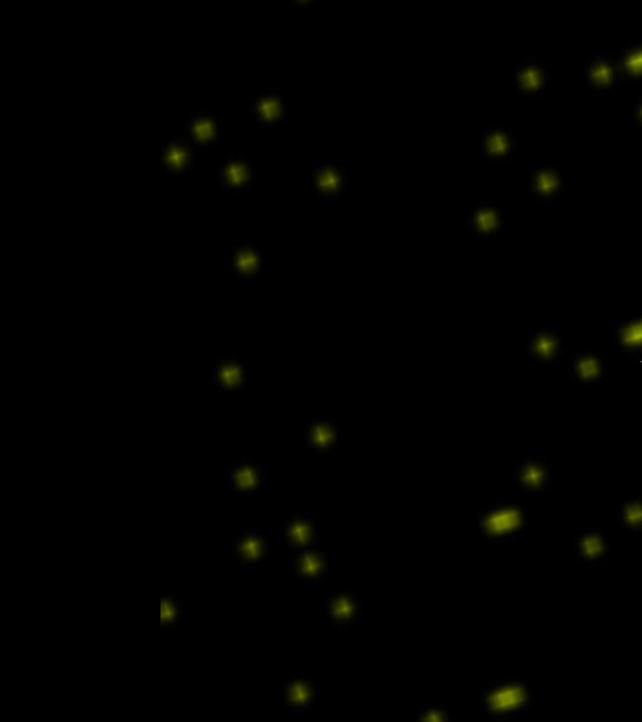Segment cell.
Here are the masks:
<instances>
[{
    "mask_svg": "<svg viewBox=\"0 0 642 722\" xmlns=\"http://www.w3.org/2000/svg\"><path fill=\"white\" fill-rule=\"evenodd\" d=\"M506 222L507 216L501 205L490 200L474 202L466 217V225L470 233L483 245L493 244Z\"/></svg>",
    "mask_w": 642,
    "mask_h": 722,
    "instance_id": "8fae6325",
    "label": "cell"
},
{
    "mask_svg": "<svg viewBox=\"0 0 642 722\" xmlns=\"http://www.w3.org/2000/svg\"><path fill=\"white\" fill-rule=\"evenodd\" d=\"M565 356V337L558 331L556 324H549L537 331L527 333L526 363H561Z\"/></svg>",
    "mask_w": 642,
    "mask_h": 722,
    "instance_id": "9c48e42d",
    "label": "cell"
},
{
    "mask_svg": "<svg viewBox=\"0 0 642 722\" xmlns=\"http://www.w3.org/2000/svg\"><path fill=\"white\" fill-rule=\"evenodd\" d=\"M301 448L320 455H332L343 443L342 418L312 420L301 432Z\"/></svg>",
    "mask_w": 642,
    "mask_h": 722,
    "instance_id": "5bb4252c",
    "label": "cell"
},
{
    "mask_svg": "<svg viewBox=\"0 0 642 722\" xmlns=\"http://www.w3.org/2000/svg\"><path fill=\"white\" fill-rule=\"evenodd\" d=\"M248 110L249 117L260 128H289L288 99L272 87H261L248 97Z\"/></svg>",
    "mask_w": 642,
    "mask_h": 722,
    "instance_id": "277c9868",
    "label": "cell"
},
{
    "mask_svg": "<svg viewBox=\"0 0 642 722\" xmlns=\"http://www.w3.org/2000/svg\"><path fill=\"white\" fill-rule=\"evenodd\" d=\"M586 86L598 95H616L620 90L616 66L604 55H592L581 66Z\"/></svg>",
    "mask_w": 642,
    "mask_h": 722,
    "instance_id": "603a6c76",
    "label": "cell"
},
{
    "mask_svg": "<svg viewBox=\"0 0 642 722\" xmlns=\"http://www.w3.org/2000/svg\"><path fill=\"white\" fill-rule=\"evenodd\" d=\"M332 551L317 545L292 553L291 571L303 587H316L326 581L331 571Z\"/></svg>",
    "mask_w": 642,
    "mask_h": 722,
    "instance_id": "52a82bcc",
    "label": "cell"
},
{
    "mask_svg": "<svg viewBox=\"0 0 642 722\" xmlns=\"http://www.w3.org/2000/svg\"><path fill=\"white\" fill-rule=\"evenodd\" d=\"M324 609L332 624L339 629H350L364 618L362 599L347 589L332 593L324 602Z\"/></svg>",
    "mask_w": 642,
    "mask_h": 722,
    "instance_id": "7402d4cb",
    "label": "cell"
},
{
    "mask_svg": "<svg viewBox=\"0 0 642 722\" xmlns=\"http://www.w3.org/2000/svg\"><path fill=\"white\" fill-rule=\"evenodd\" d=\"M196 165V148L186 137L165 141L161 152L162 172L166 176H184Z\"/></svg>",
    "mask_w": 642,
    "mask_h": 722,
    "instance_id": "cb8c5ba5",
    "label": "cell"
},
{
    "mask_svg": "<svg viewBox=\"0 0 642 722\" xmlns=\"http://www.w3.org/2000/svg\"><path fill=\"white\" fill-rule=\"evenodd\" d=\"M249 382L251 376H249L247 360L243 355H225V353L214 355L210 384L219 394L244 391L249 386Z\"/></svg>",
    "mask_w": 642,
    "mask_h": 722,
    "instance_id": "7c38bea8",
    "label": "cell"
},
{
    "mask_svg": "<svg viewBox=\"0 0 642 722\" xmlns=\"http://www.w3.org/2000/svg\"><path fill=\"white\" fill-rule=\"evenodd\" d=\"M616 521L625 535H642V497L625 494L617 505Z\"/></svg>",
    "mask_w": 642,
    "mask_h": 722,
    "instance_id": "83f0119b",
    "label": "cell"
},
{
    "mask_svg": "<svg viewBox=\"0 0 642 722\" xmlns=\"http://www.w3.org/2000/svg\"><path fill=\"white\" fill-rule=\"evenodd\" d=\"M184 129L196 150L220 149L224 142V119L212 111L200 109L188 115Z\"/></svg>",
    "mask_w": 642,
    "mask_h": 722,
    "instance_id": "4fadbf2b",
    "label": "cell"
},
{
    "mask_svg": "<svg viewBox=\"0 0 642 722\" xmlns=\"http://www.w3.org/2000/svg\"><path fill=\"white\" fill-rule=\"evenodd\" d=\"M312 3L313 2H288V5L295 6L296 9L297 7H304L305 9V7L311 6Z\"/></svg>",
    "mask_w": 642,
    "mask_h": 722,
    "instance_id": "1f68e13d",
    "label": "cell"
},
{
    "mask_svg": "<svg viewBox=\"0 0 642 722\" xmlns=\"http://www.w3.org/2000/svg\"><path fill=\"white\" fill-rule=\"evenodd\" d=\"M285 549L289 553L297 550L309 549L319 545L321 538L320 523L315 514L301 513L291 515L281 525Z\"/></svg>",
    "mask_w": 642,
    "mask_h": 722,
    "instance_id": "e0dca14e",
    "label": "cell"
},
{
    "mask_svg": "<svg viewBox=\"0 0 642 722\" xmlns=\"http://www.w3.org/2000/svg\"><path fill=\"white\" fill-rule=\"evenodd\" d=\"M227 265L237 279L247 281L260 279L265 273L267 256L257 244L232 245L225 247Z\"/></svg>",
    "mask_w": 642,
    "mask_h": 722,
    "instance_id": "ac0fdd59",
    "label": "cell"
},
{
    "mask_svg": "<svg viewBox=\"0 0 642 722\" xmlns=\"http://www.w3.org/2000/svg\"><path fill=\"white\" fill-rule=\"evenodd\" d=\"M633 125L636 129H642V97L634 102Z\"/></svg>",
    "mask_w": 642,
    "mask_h": 722,
    "instance_id": "4dcf8cb0",
    "label": "cell"
},
{
    "mask_svg": "<svg viewBox=\"0 0 642 722\" xmlns=\"http://www.w3.org/2000/svg\"><path fill=\"white\" fill-rule=\"evenodd\" d=\"M280 694L281 705L293 716L312 712L319 705L321 697L319 688L308 676L289 678L285 684L280 685Z\"/></svg>",
    "mask_w": 642,
    "mask_h": 722,
    "instance_id": "ffe728a7",
    "label": "cell"
},
{
    "mask_svg": "<svg viewBox=\"0 0 642 722\" xmlns=\"http://www.w3.org/2000/svg\"><path fill=\"white\" fill-rule=\"evenodd\" d=\"M568 555L578 565L605 566L610 561L608 535L598 526H580L568 546Z\"/></svg>",
    "mask_w": 642,
    "mask_h": 722,
    "instance_id": "8992f818",
    "label": "cell"
},
{
    "mask_svg": "<svg viewBox=\"0 0 642 722\" xmlns=\"http://www.w3.org/2000/svg\"><path fill=\"white\" fill-rule=\"evenodd\" d=\"M311 178L313 192L328 202L342 200L354 188L347 169L336 161L312 162Z\"/></svg>",
    "mask_w": 642,
    "mask_h": 722,
    "instance_id": "ba28073f",
    "label": "cell"
},
{
    "mask_svg": "<svg viewBox=\"0 0 642 722\" xmlns=\"http://www.w3.org/2000/svg\"><path fill=\"white\" fill-rule=\"evenodd\" d=\"M535 686L525 678L494 674L479 698L485 713L495 721L513 720L533 706Z\"/></svg>",
    "mask_w": 642,
    "mask_h": 722,
    "instance_id": "6da1fadb",
    "label": "cell"
},
{
    "mask_svg": "<svg viewBox=\"0 0 642 722\" xmlns=\"http://www.w3.org/2000/svg\"><path fill=\"white\" fill-rule=\"evenodd\" d=\"M618 79L625 85H642V41L622 46L614 54Z\"/></svg>",
    "mask_w": 642,
    "mask_h": 722,
    "instance_id": "4316f807",
    "label": "cell"
},
{
    "mask_svg": "<svg viewBox=\"0 0 642 722\" xmlns=\"http://www.w3.org/2000/svg\"><path fill=\"white\" fill-rule=\"evenodd\" d=\"M526 192L540 202H556L565 193L564 172L557 166L542 164L540 168L527 174Z\"/></svg>",
    "mask_w": 642,
    "mask_h": 722,
    "instance_id": "44dd1931",
    "label": "cell"
},
{
    "mask_svg": "<svg viewBox=\"0 0 642 722\" xmlns=\"http://www.w3.org/2000/svg\"><path fill=\"white\" fill-rule=\"evenodd\" d=\"M569 375L577 386H602L609 378L608 356L596 349H584L570 359Z\"/></svg>",
    "mask_w": 642,
    "mask_h": 722,
    "instance_id": "9a60e30c",
    "label": "cell"
},
{
    "mask_svg": "<svg viewBox=\"0 0 642 722\" xmlns=\"http://www.w3.org/2000/svg\"><path fill=\"white\" fill-rule=\"evenodd\" d=\"M216 178L224 193L237 196L256 189V165L245 152L229 154L216 162Z\"/></svg>",
    "mask_w": 642,
    "mask_h": 722,
    "instance_id": "5b68a950",
    "label": "cell"
},
{
    "mask_svg": "<svg viewBox=\"0 0 642 722\" xmlns=\"http://www.w3.org/2000/svg\"><path fill=\"white\" fill-rule=\"evenodd\" d=\"M185 605L177 595H164L161 598V628L165 632H178L185 621Z\"/></svg>",
    "mask_w": 642,
    "mask_h": 722,
    "instance_id": "f1b7e54d",
    "label": "cell"
},
{
    "mask_svg": "<svg viewBox=\"0 0 642 722\" xmlns=\"http://www.w3.org/2000/svg\"><path fill=\"white\" fill-rule=\"evenodd\" d=\"M411 721L450 722L457 721V717L451 716L449 706L443 704H426L419 709L415 718H411Z\"/></svg>",
    "mask_w": 642,
    "mask_h": 722,
    "instance_id": "f546056e",
    "label": "cell"
},
{
    "mask_svg": "<svg viewBox=\"0 0 642 722\" xmlns=\"http://www.w3.org/2000/svg\"><path fill=\"white\" fill-rule=\"evenodd\" d=\"M271 542L260 531H243L233 541V555L240 566H265Z\"/></svg>",
    "mask_w": 642,
    "mask_h": 722,
    "instance_id": "d4e9b609",
    "label": "cell"
},
{
    "mask_svg": "<svg viewBox=\"0 0 642 722\" xmlns=\"http://www.w3.org/2000/svg\"><path fill=\"white\" fill-rule=\"evenodd\" d=\"M613 344L618 351L642 364V316L616 321L613 325Z\"/></svg>",
    "mask_w": 642,
    "mask_h": 722,
    "instance_id": "484cf974",
    "label": "cell"
},
{
    "mask_svg": "<svg viewBox=\"0 0 642 722\" xmlns=\"http://www.w3.org/2000/svg\"><path fill=\"white\" fill-rule=\"evenodd\" d=\"M268 464L252 458L225 462V485L243 499L267 491Z\"/></svg>",
    "mask_w": 642,
    "mask_h": 722,
    "instance_id": "3957f363",
    "label": "cell"
},
{
    "mask_svg": "<svg viewBox=\"0 0 642 722\" xmlns=\"http://www.w3.org/2000/svg\"><path fill=\"white\" fill-rule=\"evenodd\" d=\"M479 145L485 161L503 165L513 160L515 154L522 148V142L517 134L507 126L493 124L479 136Z\"/></svg>",
    "mask_w": 642,
    "mask_h": 722,
    "instance_id": "2e32d148",
    "label": "cell"
},
{
    "mask_svg": "<svg viewBox=\"0 0 642 722\" xmlns=\"http://www.w3.org/2000/svg\"><path fill=\"white\" fill-rule=\"evenodd\" d=\"M513 79L515 89L521 97L540 99L548 93L552 86L549 67L535 59H523L514 69Z\"/></svg>",
    "mask_w": 642,
    "mask_h": 722,
    "instance_id": "d6986e66",
    "label": "cell"
},
{
    "mask_svg": "<svg viewBox=\"0 0 642 722\" xmlns=\"http://www.w3.org/2000/svg\"><path fill=\"white\" fill-rule=\"evenodd\" d=\"M471 527L491 541H513L531 527L529 506L515 499L486 503L474 514Z\"/></svg>",
    "mask_w": 642,
    "mask_h": 722,
    "instance_id": "7a4b0ae2",
    "label": "cell"
},
{
    "mask_svg": "<svg viewBox=\"0 0 642 722\" xmlns=\"http://www.w3.org/2000/svg\"><path fill=\"white\" fill-rule=\"evenodd\" d=\"M515 485L525 494L546 493L556 478L557 462L546 458L515 460Z\"/></svg>",
    "mask_w": 642,
    "mask_h": 722,
    "instance_id": "30bf717a",
    "label": "cell"
}]
</instances>
